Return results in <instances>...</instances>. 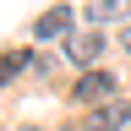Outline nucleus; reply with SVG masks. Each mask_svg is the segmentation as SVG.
I'll use <instances>...</instances> for the list:
<instances>
[{"instance_id": "1", "label": "nucleus", "mask_w": 131, "mask_h": 131, "mask_svg": "<svg viewBox=\"0 0 131 131\" xmlns=\"http://www.w3.org/2000/svg\"><path fill=\"white\" fill-rule=\"evenodd\" d=\"M71 98H77V104H88V109H98V104H109V98H115V77L93 66V71H82V77H77V88H71Z\"/></svg>"}, {"instance_id": "2", "label": "nucleus", "mask_w": 131, "mask_h": 131, "mask_svg": "<svg viewBox=\"0 0 131 131\" xmlns=\"http://www.w3.org/2000/svg\"><path fill=\"white\" fill-rule=\"evenodd\" d=\"M126 120H131V104H126V98H109V104L88 109V120H82V131H120Z\"/></svg>"}, {"instance_id": "3", "label": "nucleus", "mask_w": 131, "mask_h": 131, "mask_svg": "<svg viewBox=\"0 0 131 131\" xmlns=\"http://www.w3.org/2000/svg\"><path fill=\"white\" fill-rule=\"evenodd\" d=\"M66 55H71L82 71H93V60L104 55V38H98V33H66Z\"/></svg>"}, {"instance_id": "4", "label": "nucleus", "mask_w": 131, "mask_h": 131, "mask_svg": "<svg viewBox=\"0 0 131 131\" xmlns=\"http://www.w3.org/2000/svg\"><path fill=\"white\" fill-rule=\"evenodd\" d=\"M33 33H38V38H55V33H71V16H66V11H44Z\"/></svg>"}, {"instance_id": "5", "label": "nucleus", "mask_w": 131, "mask_h": 131, "mask_svg": "<svg viewBox=\"0 0 131 131\" xmlns=\"http://www.w3.org/2000/svg\"><path fill=\"white\" fill-rule=\"evenodd\" d=\"M126 11H131V0H98L88 16H93V22H109V16H126Z\"/></svg>"}, {"instance_id": "6", "label": "nucleus", "mask_w": 131, "mask_h": 131, "mask_svg": "<svg viewBox=\"0 0 131 131\" xmlns=\"http://www.w3.org/2000/svg\"><path fill=\"white\" fill-rule=\"evenodd\" d=\"M120 49H126V55H131V22L120 27Z\"/></svg>"}, {"instance_id": "7", "label": "nucleus", "mask_w": 131, "mask_h": 131, "mask_svg": "<svg viewBox=\"0 0 131 131\" xmlns=\"http://www.w3.org/2000/svg\"><path fill=\"white\" fill-rule=\"evenodd\" d=\"M22 131H38V126H22Z\"/></svg>"}]
</instances>
